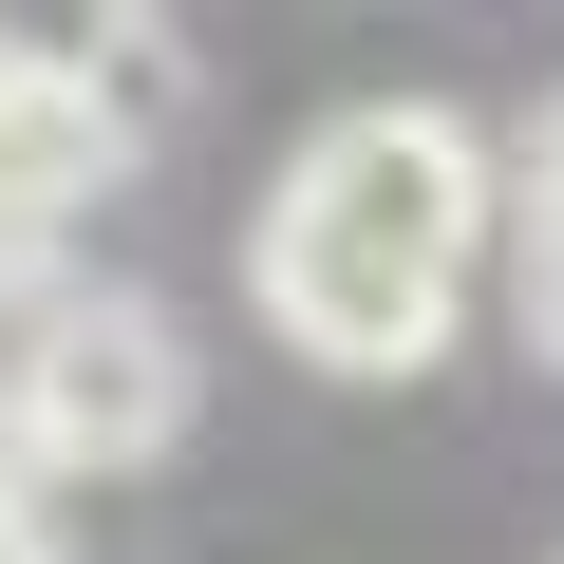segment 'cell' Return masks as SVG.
<instances>
[{
  "label": "cell",
  "mask_w": 564,
  "mask_h": 564,
  "mask_svg": "<svg viewBox=\"0 0 564 564\" xmlns=\"http://www.w3.org/2000/svg\"><path fill=\"white\" fill-rule=\"evenodd\" d=\"M113 170H132V151L76 113V76H57V57L0 76V282H39V263H57V226H76Z\"/></svg>",
  "instance_id": "cell-3"
},
{
  "label": "cell",
  "mask_w": 564,
  "mask_h": 564,
  "mask_svg": "<svg viewBox=\"0 0 564 564\" xmlns=\"http://www.w3.org/2000/svg\"><path fill=\"white\" fill-rule=\"evenodd\" d=\"M188 339L151 321V302H113V282H76V302H39V339H20V414H39V452L57 470H151V452H188Z\"/></svg>",
  "instance_id": "cell-2"
},
{
  "label": "cell",
  "mask_w": 564,
  "mask_h": 564,
  "mask_svg": "<svg viewBox=\"0 0 564 564\" xmlns=\"http://www.w3.org/2000/svg\"><path fill=\"white\" fill-rule=\"evenodd\" d=\"M0 564H57V545H39V527H0Z\"/></svg>",
  "instance_id": "cell-8"
},
{
  "label": "cell",
  "mask_w": 564,
  "mask_h": 564,
  "mask_svg": "<svg viewBox=\"0 0 564 564\" xmlns=\"http://www.w3.org/2000/svg\"><path fill=\"white\" fill-rule=\"evenodd\" d=\"M527 339H545V377H564V226H527Z\"/></svg>",
  "instance_id": "cell-6"
},
{
  "label": "cell",
  "mask_w": 564,
  "mask_h": 564,
  "mask_svg": "<svg viewBox=\"0 0 564 564\" xmlns=\"http://www.w3.org/2000/svg\"><path fill=\"white\" fill-rule=\"evenodd\" d=\"M282 245H339V263H414V282H470V226H489V132L433 113V95H358L302 132V170H282L263 207Z\"/></svg>",
  "instance_id": "cell-1"
},
{
  "label": "cell",
  "mask_w": 564,
  "mask_h": 564,
  "mask_svg": "<svg viewBox=\"0 0 564 564\" xmlns=\"http://www.w3.org/2000/svg\"><path fill=\"white\" fill-rule=\"evenodd\" d=\"M57 76H76V113H95V132H113V151H151V132H170V113H188V95H207V76H188V39H170V20H95V39H76V57H57Z\"/></svg>",
  "instance_id": "cell-4"
},
{
  "label": "cell",
  "mask_w": 564,
  "mask_h": 564,
  "mask_svg": "<svg viewBox=\"0 0 564 564\" xmlns=\"http://www.w3.org/2000/svg\"><path fill=\"white\" fill-rule=\"evenodd\" d=\"M527 226H564V95L527 113Z\"/></svg>",
  "instance_id": "cell-7"
},
{
  "label": "cell",
  "mask_w": 564,
  "mask_h": 564,
  "mask_svg": "<svg viewBox=\"0 0 564 564\" xmlns=\"http://www.w3.org/2000/svg\"><path fill=\"white\" fill-rule=\"evenodd\" d=\"M39 489H57V452H39V414H20V377H0V527H39Z\"/></svg>",
  "instance_id": "cell-5"
}]
</instances>
